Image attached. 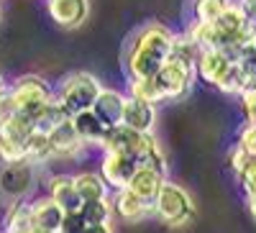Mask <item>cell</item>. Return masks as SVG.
I'll return each instance as SVG.
<instances>
[{
    "instance_id": "42",
    "label": "cell",
    "mask_w": 256,
    "mask_h": 233,
    "mask_svg": "<svg viewBox=\"0 0 256 233\" xmlns=\"http://www.w3.org/2000/svg\"><path fill=\"white\" fill-rule=\"evenodd\" d=\"M28 233H49V230H41V228H34V230H28Z\"/></svg>"
},
{
    "instance_id": "17",
    "label": "cell",
    "mask_w": 256,
    "mask_h": 233,
    "mask_svg": "<svg viewBox=\"0 0 256 233\" xmlns=\"http://www.w3.org/2000/svg\"><path fill=\"white\" fill-rule=\"evenodd\" d=\"M110 202H113V213H118L123 220H141L146 213H152V210H154L148 202H144L136 192H131L128 187L118 190Z\"/></svg>"
},
{
    "instance_id": "4",
    "label": "cell",
    "mask_w": 256,
    "mask_h": 233,
    "mask_svg": "<svg viewBox=\"0 0 256 233\" xmlns=\"http://www.w3.org/2000/svg\"><path fill=\"white\" fill-rule=\"evenodd\" d=\"M154 213L166 223V226H187L192 220V216H195V205H192V198L184 192V190L174 182H164L159 195L154 200Z\"/></svg>"
},
{
    "instance_id": "23",
    "label": "cell",
    "mask_w": 256,
    "mask_h": 233,
    "mask_svg": "<svg viewBox=\"0 0 256 233\" xmlns=\"http://www.w3.org/2000/svg\"><path fill=\"white\" fill-rule=\"evenodd\" d=\"M80 216H82L84 226H105V223H110V216H113V202H110L108 198H102V200H92V202H82Z\"/></svg>"
},
{
    "instance_id": "3",
    "label": "cell",
    "mask_w": 256,
    "mask_h": 233,
    "mask_svg": "<svg viewBox=\"0 0 256 233\" xmlns=\"http://www.w3.org/2000/svg\"><path fill=\"white\" fill-rule=\"evenodd\" d=\"M8 90H10V95L16 100L18 113L28 116L31 120L54 100V90L46 84V80L38 77V74H24V77H18Z\"/></svg>"
},
{
    "instance_id": "41",
    "label": "cell",
    "mask_w": 256,
    "mask_h": 233,
    "mask_svg": "<svg viewBox=\"0 0 256 233\" xmlns=\"http://www.w3.org/2000/svg\"><path fill=\"white\" fill-rule=\"evenodd\" d=\"M0 92H6V80H3V74H0Z\"/></svg>"
},
{
    "instance_id": "10",
    "label": "cell",
    "mask_w": 256,
    "mask_h": 233,
    "mask_svg": "<svg viewBox=\"0 0 256 233\" xmlns=\"http://www.w3.org/2000/svg\"><path fill=\"white\" fill-rule=\"evenodd\" d=\"M34 184V172H31V164L28 162H20V164H6L0 169V190L16 200H24V195L31 190Z\"/></svg>"
},
{
    "instance_id": "24",
    "label": "cell",
    "mask_w": 256,
    "mask_h": 233,
    "mask_svg": "<svg viewBox=\"0 0 256 233\" xmlns=\"http://www.w3.org/2000/svg\"><path fill=\"white\" fill-rule=\"evenodd\" d=\"M251 82H254V80L241 70V64H230L228 72L223 74V80L216 84V88H218L220 92H226V95H238V98H241V92L248 88Z\"/></svg>"
},
{
    "instance_id": "43",
    "label": "cell",
    "mask_w": 256,
    "mask_h": 233,
    "mask_svg": "<svg viewBox=\"0 0 256 233\" xmlns=\"http://www.w3.org/2000/svg\"><path fill=\"white\" fill-rule=\"evenodd\" d=\"M0 126H3V123H0Z\"/></svg>"
},
{
    "instance_id": "19",
    "label": "cell",
    "mask_w": 256,
    "mask_h": 233,
    "mask_svg": "<svg viewBox=\"0 0 256 233\" xmlns=\"http://www.w3.org/2000/svg\"><path fill=\"white\" fill-rule=\"evenodd\" d=\"M49 141H52L54 156H74V154H80V152L84 149V144L80 141L72 120L56 126V128L49 134Z\"/></svg>"
},
{
    "instance_id": "8",
    "label": "cell",
    "mask_w": 256,
    "mask_h": 233,
    "mask_svg": "<svg viewBox=\"0 0 256 233\" xmlns=\"http://www.w3.org/2000/svg\"><path fill=\"white\" fill-rule=\"evenodd\" d=\"M46 13L62 28H77L88 20V0H46Z\"/></svg>"
},
{
    "instance_id": "2",
    "label": "cell",
    "mask_w": 256,
    "mask_h": 233,
    "mask_svg": "<svg viewBox=\"0 0 256 233\" xmlns=\"http://www.w3.org/2000/svg\"><path fill=\"white\" fill-rule=\"evenodd\" d=\"M100 90H102V84H100V80L95 74H90V72H72V74H67L62 80L54 98L59 100V105L72 118L74 113L92 110Z\"/></svg>"
},
{
    "instance_id": "38",
    "label": "cell",
    "mask_w": 256,
    "mask_h": 233,
    "mask_svg": "<svg viewBox=\"0 0 256 233\" xmlns=\"http://www.w3.org/2000/svg\"><path fill=\"white\" fill-rule=\"evenodd\" d=\"M238 10L244 13V18H246V24H251V26H256V0H238Z\"/></svg>"
},
{
    "instance_id": "31",
    "label": "cell",
    "mask_w": 256,
    "mask_h": 233,
    "mask_svg": "<svg viewBox=\"0 0 256 233\" xmlns=\"http://www.w3.org/2000/svg\"><path fill=\"white\" fill-rule=\"evenodd\" d=\"M0 159H3V164H20V162H28V159H26V144L0 134Z\"/></svg>"
},
{
    "instance_id": "15",
    "label": "cell",
    "mask_w": 256,
    "mask_h": 233,
    "mask_svg": "<svg viewBox=\"0 0 256 233\" xmlns=\"http://www.w3.org/2000/svg\"><path fill=\"white\" fill-rule=\"evenodd\" d=\"M72 126H74V131L80 136V141L84 146H100L102 138H105V126L100 123V118L92 113V110H82V113H74L72 118Z\"/></svg>"
},
{
    "instance_id": "6",
    "label": "cell",
    "mask_w": 256,
    "mask_h": 233,
    "mask_svg": "<svg viewBox=\"0 0 256 233\" xmlns=\"http://www.w3.org/2000/svg\"><path fill=\"white\" fill-rule=\"evenodd\" d=\"M154 141H156L154 134H138V131L126 128L123 123H118V126H110V128L105 131V138L100 144V149L102 152H120V154H128V156L138 159Z\"/></svg>"
},
{
    "instance_id": "13",
    "label": "cell",
    "mask_w": 256,
    "mask_h": 233,
    "mask_svg": "<svg viewBox=\"0 0 256 233\" xmlns=\"http://www.w3.org/2000/svg\"><path fill=\"white\" fill-rule=\"evenodd\" d=\"M233 62L220 52V49H210V52H200L198 62H195V74L208 82V84H218L223 80V74L228 72V67Z\"/></svg>"
},
{
    "instance_id": "40",
    "label": "cell",
    "mask_w": 256,
    "mask_h": 233,
    "mask_svg": "<svg viewBox=\"0 0 256 233\" xmlns=\"http://www.w3.org/2000/svg\"><path fill=\"white\" fill-rule=\"evenodd\" d=\"M246 198H248V210H251V216L256 220V195H246Z\"/></svg>"
},
{
    "instance_id": "12",
    "label": "cell",
    "mask_w": 256,
    "mask_h": 233,
    "mask_svg": "<svg viewBox=\"0 0 256 233\" xmlns=\"http://www.w3.org/2000/svg\"><path fill=\"white\" fill-rule=\"evenodd\" d=\"M123 102H126L123 92H118L116 88H102L92 105V113L100 118L105 128H110V126H118L123 118Z\"/></svg>"
},
{
    "instance_id": "5",
    "label": "cell",
    "mask_w": 256,
    "mask_h": 233,
    "mask_svg": "<svg viewBox=\"0 0 256 233\" xmlns=\"http://www.w3.org/2000/svg\"><path fill=\"white\" fill-rule=\"evenodd\" d=\"M159 90H162V98L164 100H177V98H184L195 82V67L190 64H182V62H174V59H166L162 70L154 74Z\"/></svg>"
},
{
    "instance_id": "22",
    "label": "cell",
    "mask_w": 256,
    "mask_h": 233,
    "mask_svg": "<svg viewBox=\"0 0 256 233\" xmlns=\"http://www.w3.org/2000/svg\"><path fill=\"white\" fill-rule=\"evenodd\" d=\"M67 120H70V113L64 110L62 105H59V100L54 98V100L46 105V108L34 118V128H36L38 134H46V136H49V134L56 128V126L67 123Z\"/></svg>"
},
{
    "instance_id": "34",
    "label": "cell",
    "mask_w": 256,
    "mask_h": 233,
    "mask_svg": "<svg viewBox=\"0 0 256 233\" xmlns=\"http://www.w3.org/2000/svg\"><path fill=\"white\" fill-rule=\"evenodd\" d=\"M238 146L246 149L251 156H256V126H251V123L244 126V131L238 134Z\"/></svg>"
},
{
    "instance_id": "7",
    "label": "cell",
    "mask_w": 256,
    "mask_h": 233,
    "mask_svg": "<svg viewBox=\"0 0 256 233\" xmlns=\"http://www.w3.org/2000/svg\"><path fill=\"white\" fill-rule=\"evenodd\" d=\"M136 159L120 154V152H102V162H100V177L105 180L108 187L116 190H126L131 177L136 174Z\"/></svg>"
},
{
    "instance_id": "28",
    "label": "cell",
    "mask_w": 256,
    "mask_h": 233,
    "mask_svg": "<svg viewBox=\"0 0 256 233\" xmlns=\"http://www.w3.org/2000/svg\"><path fill=\"white\" fill-rule=\"evenodd\" d=\"M34 131H36V128H34V120H31L28 116H24V113L10 116L3 126H0V134H3V136H10V138L24 141V144H26V138H28Z\"/></svg>"
},
{
    "instance_id": "16",
    "label": "cell",
    "mask_w": 256,
    "mask_h": 233,
    "mask_svg": "<svg viewBox=\"0 0 256 233\" xmlns=\"http://www.w3.org/2000/svg\"><path fill=\"white\" fill-rule=\"evenodd\" d=\"M187 38L195 44L200 52H210V49H226L228 46V38L218 31L216 24H198V20H192L190 28L184 31Z\"/></svg>"
},
{
    "instance_id": "32",
    "label": "cell",
    "mask_w": 256,
    "mask_h": 233,
    "mask_svg": "<svg viewBox=\"0 0 256 233\" xmlns=\"http://www.w3.org/2000/svg\"><path fill=\"white\" fill-rule=\"evenodd\" d=\"M241 105H244L246 120H248L251 126H256V80L241 92Z\"/></svg>"
},
{
    "instance_id": "18",
    "label": "cell",
    "mask_w": 256,
    "mask_h": 233,
    "mask_svg": "<svg viewBox=\"0 0 256 233\" xmlns=\"http://www.w3.org/2000/svg\"><path fill=\"white\" fill-rule=\"evenodd\" d=\"M164 182H166V177L159 174V172H152V169H136V174L131 177V182H128V190L136 192L144 202L154 205V200H156Z\"/></svg>"
},
{
    "instance_id": "20",
    "label": "cell",
    "mask_w": 256,
    "mask_h": 233,
    "mask_svg": "<svg viewBox=\"0 0 256 233\" xmlns=\"http://www.w3.org/2000/svg\"><path fill=\"white\" fill-rule=\"evenodd\" d=\"M74 190L82 202H92L108 198V184L100 177V172H80L74 174Z\"/></svg>"
},
{
    "instance_id": "26",
    "label": "cell",
    "mask_w": 256,
    "mask_h": 233,
    "mask_svg": "<svg viewBox=\"0 0 256 233\" xmlns=\"http://www.w3.org/2000/svg\"><path fill=\"white\" fill-rule=\"evenodd\" d=\"M128 98H136V100H144L148 105H159L164 98H162V90L154 77H146V80H131L128 84Z\"/></svg>"
},
{
    "instance_id": "37",
    "label": "cell",
    "mask_w": 256,
    "mask_h": 233,
    "mask_svg": "<svg viewBox=\"0 0 256 233\" xmlns=\"http://www.w3.org/2000/svg\"><path fill=\"white\" fill-rule=\"evenodd\" d=\"M18 108H16V100L10 95V90L6 88V92H0V123H6L10 116H16Z\"/></svg>"
},
{
    "instance_id": "1",
    "label": "cell",
    "mask_w": 256,
    "mask_h": 233,
    "mask_svg": "<svg viewBox=\"0 0 256 233\" xmlns=\"http://www.w3.org/2000/svg\"><path fill=\"white\" fill-rule=\"evenodd\" d=\"M172 38H174V34L164 24H146L141 31H136V36L131 38L128 52H126L128 77L131 80L154 77L169 56Z\"/></svg>"
},
{
    "instance_id": "11",
    "label": "cell",
    "mask_w": 256,
    "mask_h": 233,
    "mask_svg": "<svg viewBox=\"0 0 256 233\" xmlns=\"http://www.w3.org/2000/svg\"><path fill=\"white\" fill-rule=\"evenodd\" d=\"M46 195L64 210V213H77L82 200L74 190V174H54L46 182Z\"/></svg>"
},
{
    "instance_id": "14",
    "label": "cell",
    "mask_w": 256,
    "mask_h": 233,
    "mask_svg": "<svg viewBox=\"0 0 256 233\" xmlns=\"http://www.w3.org/2000/svg\"><path fill=\"white\" fill-rule=\"evenodd\" d=\"M31 213H34V226L36 228L49 230V233H59V226L64 220V210L49 195H41V198L31 200Z\"/></svg>"
},
{
    "instance_id": "35",
    "label": "cell",
    "mask_w": 256,
    "mask_h": 233,
    "mask_svg": "<svg viewBox=\"0 0 256 233\" xmlns=\"http://www.w3.org/2000/svg\"><path fill=\"white\" fill-rule=\"evenodd\" d=\"M82 230H84V220L80 216V210H77V213H64L59 233H82Z\"/></svg>"
},
{
    "instance_id": "33",
    "label": "cell",
    "mask_w": 256,
    "mask_h": 233,
    "mask_svg": "<svg viewBox=\"0 0 256 233\" xmlns=\"http://www.w3.org/2000/svg\"><path fill=\"white\" fill-rule=\"evenodd\" d=\"M256 156H251L246 149H241V146H233V152H230V156H228V162H230V169H233V174H241L244 172V169L254 162Z\"/></svg>"
},
{
    "instance_id": "30",
    "label": "cell",
    "mask_w": 256,
    "mask_h": 233,
    "mask_svg": "<svg viewBox=\"0 0 256 233\" xmlns=\"http://www.w3.org/2000/svg\"><path fill=\"white\" fill-rule=\"evenodd\" d=\"M136 166H138V169H152V172H159V174L166 177V154H164V149L159 146V141H154V144L136 159Z\"/></svg>"
},
{
    "instance_id": "39",
    "label": "cell",
    "mask_w": 256,
    "mask_h": 233,
    "mask_svg": "<svg viewBox=\"0 0 256 233\" xmlns=\"http://www.w3.org/2000/svg\"><path fill=\"white\" fill-rule=\"evenodd\" d=\"M82 233H113L110 223H105V226H84Z\"/></svg>"
},
{
    "instance_id": "36",
    "label": "cell",
    "mask_w": 256,
    "mask_h": 233,
    "mask_svg": "<svg viewBox=\"0 0 256 233\" xmlns=\"http://www.w3.org/2000/svg\"><path fill=\"white\" fill-rule=\"evenodd\" d=\"M238 182H241V187L246 190V195H256V159L238 174Z\"/></svg>"
},
{
    "instance_id": "9",
    "label": "cell",
    "mask_w": 256,
    "mask_h": 233,
    "mask_svg": "<svg viewBox=\"0 0 256 233\" xmlns=\"http://www.w3.org/2000/svg\"><path fill=\"white\" fill-rule=\"evenodd\" d=\"M120 123L126 126V128L138 131V134H154V126H156V105H148V102H144V100H136V98H128V95H126Z\"/></svg>"
},
{
    "instance_id": "29",
    "label": "cell",
    "mask_w": 256,
    "mask_h": 233,
    "mask_svg": "<svg viewBox=\"0 0 256 233\" xmlns=\"http://www.w3.org/2000/svg\"><path fill=\"white\" fill-rule=\"evenodd\" d=\"M52 156H54V149H52L49 136L34 131V134L26 138V159H28V164H31V162H46V159H52Z\"/></svg>"
},
{
    "instance_id": "21",
    "label": "cell",
    "mask_w": 256,
    "mask_h": 233,
    "mask_svg": "<svg viewBox=\"0 0 256 233\" xmlns=\"http://www.w3.org/2000/svg\"><path fill=\"white\" fill-rule=\"evenodd\" d=\"M34 213H31V202L26 200H16L8 213H6V233H28L34 230Z\"/></svg>"
},
{
    "instance_id": "25",
    "label": "cell",
    "mask_w": 256,
    "mask_h": 233,
    "mask_svg": "<svg viewBox=\"0 0 256 233\" xmlns=\"http://www.w3.org/2000/svg\"><path fill=\"white\" fill-rule=\"evenodd\" d=\"M228 6L230 0H192V16L198 24H216Z\"/></svg>"
},
{
    "instance_id": "27",
    "label": "cell",
    "mask_w": 256,
    "mask_h": 233,
    "mask_svg": "<svg viewBox=\"0 0 256 233\" xmlns=\"http://www.w3.org/2000/svg\"><path fill=\"white\" fill-rule=\"evenodd\" d=\"M198 56H200V49L187 38V34H180V36L172 38V49H169V56L166 59H174V62H182V64L195 67Z\"/></svg>"
}]
</instances>
